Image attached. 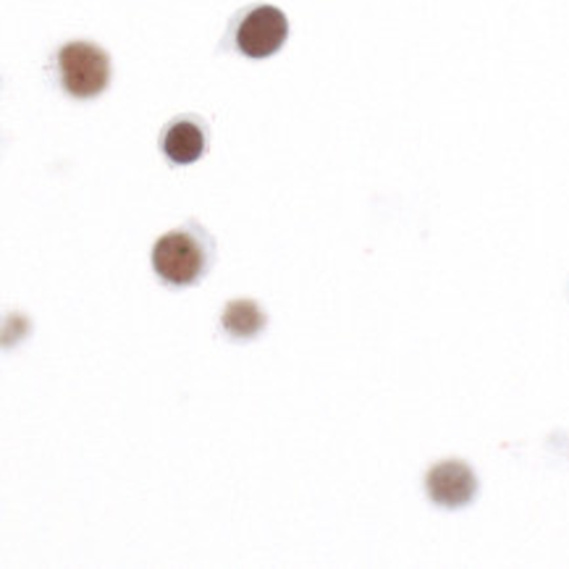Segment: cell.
Wrapping results in <instances>:
<instances>
[{"label":"cell","mask_w":569,"mask_h":569,"mask_svg":"<svg viewBox=\"0 0 569 569\" xmlns=\"http://www.w3.org/2000/svg\"><path fill=\"white\" fill-rule=\"evenodd\" d=\"M223 328L231 333L233 339H250L266 328V316L252 299H237L229 302V308L223 310Z\"/></svg>","instance_id":"8992f818"},{"label":"cell","mask_w":569,"mask_h":569,"mask_svg":"<svg viewBox=\"0 0 569 569\" xmlns=\"http://www.w3.org/2000/svg\"><path fill=\"white\" fill-rule=\"evenodd\" d=\"M426 488L433 505L447 507V509H459L476 499L478 480H476V472L470 470V465L467 462H459V459H443V462L430 467Z\"/></svg>","instance_id":"277c9868"},{"label":"cell","mask_w":569,"mask_h":569,"mask_svg":"<svg viewBox=\"0 0 569 569\" xmlns=\"http://www.w3.org/2000/svg\"><path fill=\"white\" fill-rule=\"evenodd\" d=\"M152 268L166 283L189 287L206 271V252L189 231H169L152 247Z\"/></svg>","instance_id":"7a4b0ae2"},{"label":"cell","mask_w":569,"mask_h":569,"mask_svg":"<svg viewBox=\"0 0 569 569\" xmlns=\"http://www.w3.org/2000/svg\"><path fill=\"white\" fill-rule=\"evenodd\" d=\"M289 21L276 6H258L239 21L233 42L247 58H268L287 42Z\"/></svg>","instance_id":"3957f363"},{"label":"cell","mask_w":569,"mask_h":569,"mask_svg":"<svg viewBox=\"0 0 569 569\" xmlns=\"http://www.w3.org/2000/svg\"><path fill=\"white\" fill-rule=\"evenodd\" d=\"M58 77L71 98H94L111 82V58L94 42H69L58 53Z\"/></svg>","instance_id":"6da1fadb"},{"label":"cell","mask_w":569,"mask_h":569,"mask_svg":"<svg viewBox=\"0 0 569 569\" xmlns=\"http://www.w3.org/2000/svg\"><path fill=\"white\" fill-rule=\"evenodd\" d=\"M163 152L171 163L189 166L206 152V134H202L200 123L179 119L173 121L163 134Z\"/></svg>","instance_id":"5b68a950"}]
</instances>
